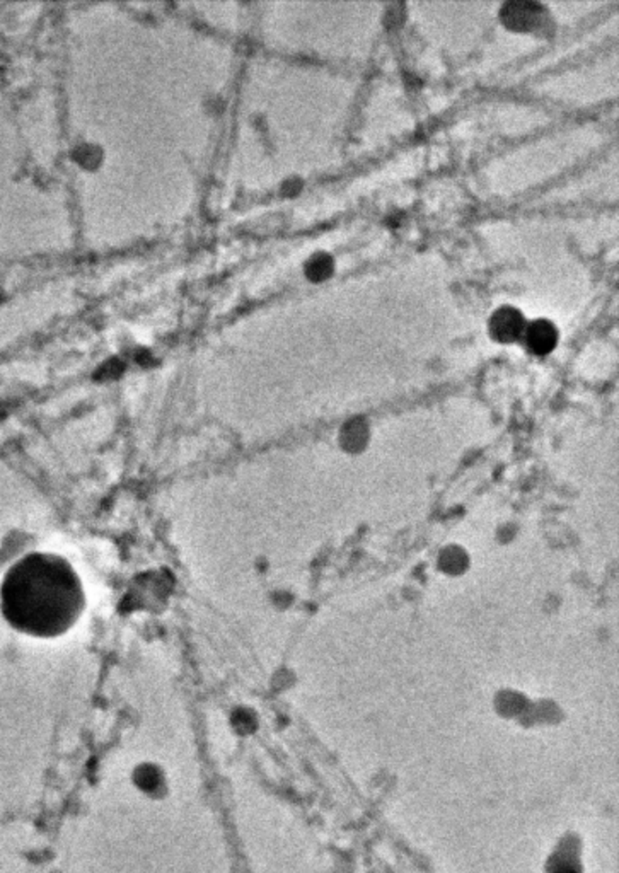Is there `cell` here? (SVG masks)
Here are the masks:
<instances>
[{
    "mask_svg": "<svg viewBox=\"0 0 619 873\" xmlns=\"http://www.w3.org/2000/svg\"><path fill=\"white\" fill-rule=\"evenodd\" d=\"M86 607L81 577L62 556L31 552L5 573L0 609L7 623L36 638H55L79 621Z\"/></svg>",
    "mask_w": 619,
    "mask_h": 873,
    "instance_id": "cell-1",
    "label": "cell"
},
{
    "mask_svg": "<svg viewBox=\"0 0 619 873\" xmlns=\"http://www.w3.org/2000/svg\"><path fill=\"white\" fill-rule=\"evenodd\" d=\"M500 16L512 31L546 35L551 28L548 9L537 2H509L502 7Z\"/></svg>",
    "mask_w": 619,
    "mask_h": 873,
    "instance_id": "cell-2",
    "label": "cell"
},
{
    "mask_svg": "<svg viewBox=\"0 0 619 873\" xmlns=\"http://www.w3.org/2000/svg\"><path fill=\"white\" fill-rule=\"evenodd\" d=\"M526 320L519 309L503 305L490 318V335L498 343H513L526 333Z\"/></svg>",
    "mask_w": 619,
    "mask_h": 873,
    "instance_id": "cell-3",
    "label": "cell"
},
{
    "mask_svg": "<svg viewBox=\"0 0 619 873\" xmlns=\"http://www.w3.org/2000/svg\"><path fill=\"white\" fill-rule=\"evenodd\" d=\"M526 341L534 354L548 355L558 343V330L548 320H537L526 328Z\"/></svg>",
    "mask_w": 619,
    "mask_h": 873,
    "instance_id": "cell-4",
    "label": "cell"
},
{
    "mask_svg": "<svg viewBox=\"0 0 619 873\" xmlns=\"http://www.w3.org/2000/svg\"><path fill=\"white\" fill-rule=\"evenodd\" d=\"M133 780L137 782V786L141 788L142 792H145V793L160 792V788L164 784V776H162L159 767L154 766V765H143V766L139 767Z\"/></svg>",
    "mask_w": 619,
    "mask_h": 873,
    "instance_id": "cell-5",
    "label": "cell"
},
{
    "mask_svg": "<svg viewBox=\"0 0 619 873\" xmlns=\"http://www.w3.org/2000/svg\"><path fill=\"white\" fill-rule=\"evenodd\" d=\"M331 271H333V260L328 254H318V256L311 258V261L307 265V275L313 280H324L331 275Z\"/></svg>",
    "mask_w": 619,
    "mask_h": 873,
    "instance_id": "cell-6",
    "label": "cell"
}]
</instances>
